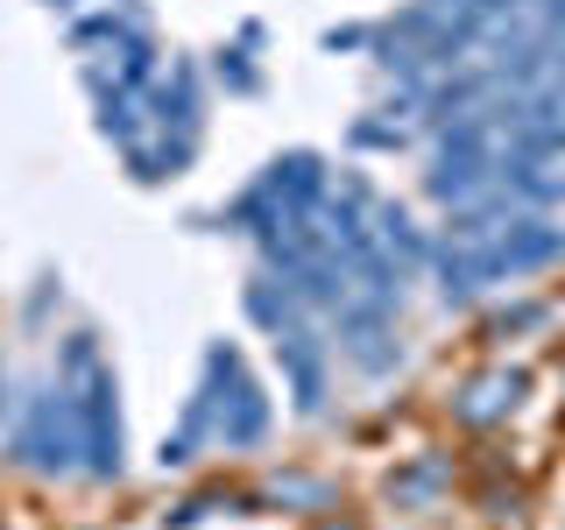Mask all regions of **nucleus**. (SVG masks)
Instances as JSON below:
<instances>
[{
    "mask_svg": "<svg viewBox=\"0 0 565 530\" xmlns=\"http://www.w3.org/2000/svg\"><path fill=\"white\" fill-rule=\"evenodd\" d=\"M120 163H128L135 184H177L191 163H199V135H141L135 149H120Z\"/></svg>",
    "mask_w": 565,
    "mask_h": 530,
    "instance_id": "8",
    "label": "nucleus"
},
{
    "mask_svg": "<svg viewBox=\"0 0 565 530\" xmlns=\"http://www.w3.org/2000/svg\"><path fill=\"white\" fill-rule=\"evenodd\" d=\"M241 311H247V326H255V332H269V340L311 318L305 305H297V290H290V283H282V276H269V269H255V276L241 283Z\"/></svg>",
    "mask_w": 565,
    "mask_h": 530,
    "instance_id": "9",
    "label": "nucleus"
},
{
    "mask_svg": "<svg viewBox=\"0 0 565 530\" xmlns=\"http://www.w3.org/2000/svg\"><path fill=\"white\" fill-rule=\"evenodd\" d=\"M135 14L128 8H85V14H71V29H64V43H71V57H93V50H106L120 29H128Z\"/></svg>",
    "mask_w": 565,
    "mask_h": 530,
    "instance_id": "13",
    "label": "nucleus"
},
{
    "mask_svg": "<svg viewBox=\"0 0 565 530\" xmlns=\"http://www.w3.org/2000/svg\"><path fill=\"white\" fill-rule=\"evenodd\" d=\"M43 8H64L71 14V8H85V0H43Z\"/></svg>",
    "mask_w": 565,
    "mask_h": 530,
    "instance_id": "21",
    "label": "nucleus"
},
{
    "mask_svg": "<svg viewBox=\"0 0 565 530\" xmlns=\"http://www.w3.org/2000/svg\"><path fill=\"white\" fill-rule=\"evenodd\" d=\"M269 495H276V502H326V488H318V481H276Z\"/></svg>",
    "mask_w": 565,
    "mask_h": 530,
    "instance_id": "19",
    "label": "nucleus"
},
{
    "mask_svg": "<svg viewBox=\"0 0 565 530\" xmlns=\"http://www.w3.org/2000/svg\"><path fill=\"white\" fill-rule=\"evenodd\" d=\"M212 78L226 85V99H255V93H262V64H255V50H247L241 35H234V43L212 57Z\"/></svg>",
    "mask_w": 565,
    "mask_h": 530,
    "instance_id": "14",
    "label": "nucleus"
},
{
    "mask_svg": "<svg viewBox=\"0 0 565 530\" xmlns=\"http://www.w3.org/2000/svg\"><path fill=\"white\" fill-rule=\"evenodd\" d=\"M276 368H282V389H290V411L297 417H326V403H332V340L318 332V318L276 332Z\"/></svg>",
    "mask_w": 565,
    "mask_h": 530,
    "instance_id": "5",
    "label": "nucleus"
},
{
    "mask_svg": "<svg viewBox=\"0 0 565 530\" xmlns=\"http://www.w3.org/2000/svg\"><path fill=\"white\" fill-rule=\"evenodd\" d=\"M438 488H446V459H417V467H403L396 481H388V495H396L403 509H424V502H438Z\"/></svg>",
    "mask_w": 565,
    "mask_h": 530,
    "instance_id": "16",
    "label": "nucleus"
},
{
    "mask_svg": "<svg viewBox=\"0 0 565 530\" xmlns=\"http://www.w3.org/2000/svg\"><path fill=\"white\" fill-rule=\"evenodd\" d=\"M141 106H149L156 135H199L205 128V71L191 57H170L149 85H141Z\"/></svg>",
    "mask_w": 565,
    "mask_h": 530,
    "instance_id": "6",
    "label": "nucleus"
},
{
    "mask_svg": "<svg viewBox=\"0 0 565 530\" xmlns=\"http://www.w3.org/2000/svg\"><path fill=\"white\" fill-rule=\"evenodd\" d=\"M255 191L276 212H305L311 220V212L326 205V191H332V170H326L318 149H282V156H269V163L255 170Z\"/></svg>",
    "mask_w": 565,
    "mask_h": 530,
    "instance_id": "7",
    "label": "nucleus"
},
{
    "mask_svg": "<svg viewBox=\"0 0 565 530\" xmlns=\"http://www.w3.org/2000/svg\"><path fill=\"white\" fill-rule=\"evenodd\" d=\"M8 417H14V382H0V432H8Z\"/></svg>",
    "mask_w": 565,
    "mask_h": 530,
    "instance_id": "20",
    "label": "nucleus"
},
{
    "mask_svg": "<svg viewBox=\"0 0 565 530\" xmlns=\"http://www.w3.org/2000/svg\"><path fill=\"white\" fill-rule=\"evenodd\" d=\"M93 64H106V71H114L120 85H135V93H141V85H149L156 71H163V50H156V35H149V22H128V29H120V35H114V43L99 50Z\"/></svg>",
    "mask_w": 565,
    "mask_h": 530,
    "instance_id": "11",
    "label": "nucleus"
},
{
    "mask_svg": "<svg viewBox=\"0 0 565 530\" xmlns=\"http://www.w3.org/2000/svg\"><path fill=\"white\" fill-rule=\"evenodd\" d=\"M558 205H565V170H558Z\"/></svg>",
    "mask_w": 565,
    "mask_h": 530,
    "instance_id": "22",
    "label": "nucleus"
},
{
    "mask_svg": "<svg viewBox=\"0 0 565 530\" xmlns=\"http://www.w3.org/2000/svg\"><path fill=\"white\" fill-rule=\"evenodd\" d=\"M459 247H467V241H459ZM467 255H473V269H481V290H494V283H523V276L565 262V226L544 220V212H516L502 234H494V241H473Z\"/></svg>",
    "mask_w": 565,
    "mask_h": 530,
    "instance_id": "4",
    "label": "nucleus"
},
{
    "mask_svg": "<svg viewBox=\"0 0 565 530\" xmlns=\"http://www.w3.org/2000/svg\"><path fill=\"white\" fill-rule=\"evenodd\" d=\"M0 453L29 474H50V481H57V474H78V417H71V389L57 375L35 389V396H22V411L0 432Z\"/></svg>",
    "mask_w": 565,
    "mask_h": 530,
    "instance_id": "2",
    "label": "nucleus"
},
{
    "mask_svg": "<svg viewBox=\"0 0 565 530\" xmlns=\"http://www.w3.org/2000/svg\"><path fill=\"white\" fill-rule=\"evenodd\" d=\"M516 396H523V375H481L473 389H459L452 417H459V424H494V417L516 411Z\"/></svg>",
    "mask_w": 565,
    "mask_h": 530,
    "instance_id": "12",
    "label": "nucleus"
},
{
    "mask_svg": "<svg viewBox=\"0 0 565 530\" xmlns=\"http://www.w3.org/2000/svg\"><path fill=\"white\" fill-rule=\"evenodd\" d=\"M403 141H411V128H403V120H388V114H361L347 128V149H361V156H396Z\"/></svg>",
    "mask_w": 565,
    "mask_h": 530,
    "instance_id": "15",
    "label": "nucleus"
},
{
    "mask_svg": "<svg viewBox=\"0 0 565 530\" xmlns=\"http://www.w3.org/2000/svg\"><path fill=\"white\" fill-rule=\"evenodd\" d=\"M375 241L388 247V262H396L403 276H417L424 262H431V234L411 220V205H396V199H375Z\"/></svg>",
    "mask_w": 565,
    "mask_h": 530,
    "instance_id": "10",
    "label": "nucleus"
},
{
    "mask_svg": "<svg viewBox=\"0 0 565 530\" xmlns=\"http://www.w3.org/2000/svg\"><path fill=\"white\" fill-rule=\"evenodd\" d=\"M375 43V29H361V22H347V29H326V50H367Z\"/></svg>",
    "mask_w": 565,
    "mask_h": 530,
    "instance_id": "18",
    "label": "nucleus"
},
{
    "mask_svg": "<svg viewBox=\"0 0 565 530\" xmlns=\"http://www.w3.org/2000/svg\"><path fill=\"white\" fill-rule=\"evenodd\" d=\"M71 389V417H78V474L93 481H120L128 474V424H120V375L114 368H85Z\"/></svg>",
    "mask_w": 565,
    "mask_h": 530,
    "instance_id": "3",
    "label": "nucleus"
},
{
    "mask_svg": "<svg viewBox=\"0 0 565 530\" xmlns=\"http://www.w3.org/2000/svg\"><path fill=\"white\" fill-rule=\"evenodd\" d=\"M199 389L212 396V446H226V453H255L262 438H269V396H262V382H255V368H247V353L234 340H212L205 347V361H199Z\"/></svg>",
    "mask_w": 565,
    "mask_h": 530,
    "instance_id": "1",
    "label": "nucleus"
},
{
    "mask_svg": "<svg viewBox=\"0 0 565 530\" xmlns=\"http://www.w3.org/2000/svg\"><path fill=\"white\" fill-rule=\"evenodd\" d=\"M99 361H106V353H99V332L78 326V332H64V340H57V361H50V375H57V382H78L85 368H99Z\"/></svg>",
    "mask_w": 565,
    "mask_h": 530,
    "instance_id": "17",
    "label": "nucleus"
}]
</instances>
